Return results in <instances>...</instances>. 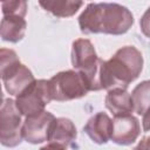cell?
<instances>
[{
    "instance_id": "obj_15",
    "label": "cell",
    "mask_w": 150,
    "mask_h": 150,
    "mask_svg": "<svg viewBox=\"0 0 150 150\" xmlns=\"http://www.w3.org/2000/svg\"><path fill=\"white\" fill-rule=\"evenodd\" d=\"M131 98L134 103V110L138 115H143L150 107V80L138 83L131 93Z\"/></svg>"
},
{
    "instance_id": "obj_3",
    "label": "cell",
    "mask_w": 150,
    "mask_h": 150,
    "mask_svg": "<svg viewBox=\"0 0 150 150\" xmlns=\"http://www.w3.org/2000/svg\"><path fill=\"white\" fill-rule=\"evenodd\" d=\"M103 60L96 54L95 47L88 39H76L71 45V64L77 70L89 91L102 90L101 86V71Z\"/></svg>"
},
{
    "instance_id": "obj_14",
    "label": "cell",
    "mask_w": 150,
    "mask_h": 150,
    "mask_svg": "<svg viewBox=\"0 0 150 150\" xmlns=\"http://www.w3.org/2000/svg\"><path fill=\"white\" fill-rule=\"evenodd\" d=\"M39 5L47 12L52 13L57 18H69L73 16L82 6V1H39Z\"/></svg>"
},
{
    "instance_id": "obj_11",
    "label": "cell",
    "mask_w": 150,
    "mask_h": 150,
    "mask_svg": "<svg viewBox=\"0 0 150 150\" xmlns=\"http://www.w3.org/2000/svg\"><path fill=\"white\" fill-rule=\"evenodd\" d=\"M76 136L77 132L73 121L66 117H57L50 127L48 141L49 143H56L67 148L76 139Z\"/></svg>"
},
{
    "instance_id": "obj_9",
    "label": "cell",
    "mask_w": 150,
    "mask_h": 150,
    "mask_svg": "<svg viewBox=\"0 0 150 150\" xmlns=\"http://www.w3.org/2000/svg\"><path fill=\"white\" fill-rule=\"evenodd\" d=\"M0 75L6 91L12 96L20 95L35 81L30 69L22 63H18L12 68L1 71Z\"/></svg>"
},
{
    "instance_id": "obj_5",
    "label": "cell",
    "mask_w": 150,
    "mask_h": 150,
    "mask_svg": "<svg viewBox=\"0 0 150 150\" xmlns=\"http://www.w3.org/2000/svg\"><path fill=\"white\" fill-rule=\"evenodd\" d=\"M21 117L15 100L5 98L0 109V142L2 145L14 148L22 142L23 122Z\"/></svg>"
},
{
    "instance_id": "obj_17",
    "label": "cell",
    "mask_w": 150,
    "mask_h": 150,
    "mask_svg": "<svg viewBox=\"0 0 150 150\" xmlns=\"http://www.w3.org/2000/svg\"><path fill=\"white\" fill-rule=\"evenodd\" d=\"M139 27H141V32L143 33V35L150 39V7L142 15L141 21H139Z\"/></svg>"
},
{
    "instance_id": "obj_20",
    "label": "cell",
    "mask_w": 150,
    "mask_h": 150,
    "mask_svg": "<svg viewBox=\"0 0 150 150\" xmlns=\"http://www.w3.org/2000/svg\"><path fill=\"white\" fill-rule=\"evenodd\" d=\"M40 150H67V149H66V146H62L56 143H48L45 146H42Z\"/></svg>"
},
{
    "instance_id": "obj_7",
    "label": "cell",
    "mask_w": 150,
    "mask_h": 150,
    "mask_svg": "<svg viewBox=\"0 0 150 150\" xmlns=\"http://www.w3.org/2000/svg\"><path fill=\"white\" fill-rule=\"evenodd\" d=\"M55 118L56 117L47 110L25 117L22 124L23 139L30 144H40L48 141L49 130Z\"/></svg>"
},
{
    "instance_id": "obj_19",
    "label": "cell",
    "mask_w": 150,
    "mask_h": 150,
    "mask_svg": "<svg viewBox=\"0 0 150 150\" xmlns=\"http://www.w3.org/2000/svg\"><path fill=\"white\" fill-rule=\"evenodd\" d=\"M134 150H150V136L143 137Z\"/></svg>"
},
{
    "instance_id": "obj_12",
    "label": "cell",
    "mask_w": 150,
    "mask_h": 150,
    "mask_svg": "<svg viewBox=\"0 0 150 150\" xmlns=\"http://www.w3.org/2000/svg\"><path fill=\"white\" fill-rule=\"evenodd\" d=\"M104 103H105V108L110 112H112L114 116L132 114V111H135L131 94H129L127 89L109 90L105 96Z\"/></svg>"
},
{
    "instance_id": "obj_8",
    "label": "cell",
    "mask_w": 150,
    "mask_h": 150,
    "mask_svg": "<svg viewBox=\"0 0 150 150\" xmlns=\"http://www.w3.org/2000/svg\"><path fill=\"white\" fill-rule=\"evenodd\" d=\"M139 121L132 114L114 116L111 141L118 145H130L139 136Z\"/></svg>"
},
{
    "instance_id": "obj_1",
    "label": "cell",
    "mask_w": 150,
    "mask_h": 150,
    "mask_svg": "<svg viewBox=\"0 0 150 150\" xmlns=\"http://www.w3.org/2000/svg\"><path fill=\"white\" fill-rule=\"evenodd\" d=\"M132 23V13L116 2H90L79 16L80 30L83 34L122 35Z\"/></svg>"
},
{
    "instance_id": "obj_10",
    "label": "cell",
    "mask_w": 150,
    "mask_h": 150,
    "mask_svg": "<svg viewBox=\"0 0 150 150\" xmlns=\"http://www.w3.org/2000/svg\"><path fill=\"white\" fill-rule=\"evenodd\" d=\"M83 131L94 143L105 144L111 138L112 120L108 116V114L100 111L88 120L83 127Z\"/></svg>"
},
{
    "instance_id": "obj_18",
    "label": "cell",
    "mask_w": 150,
    "mask_h": 150,
    "mask_svg": "<svg viewBox=\"0 0 150 150\" xmlns=\"http://www.w3.org/2000/svg\"><path fill=\"white\" fill-rule=\"evenodd\" d=\"M142 128L143 131H150V107L142 115Z\"/></svg>"
},
{
    "instance_id": "obj_16",
    "label": "cell",
    "mask_w": 150,
    "mask_h": 150,
    "mask_svg": "<svg viewBox=\"0 0 150 150\" xmlns=\"http://www.w3.org/2000/svg\"><path fill=\"white\" fill-rule=\"evenodd\" d=\"M1 7L4 15H19L25 18L27 13V2L22 0L4 1L1 4Z\"/></svg>"
},
{
    "instance_id": "obj_6",
    "label": "cell",
    "mask_w": 150,
    "mask_h": 150,
    "mask_svg": "<svg viewBox=\"0 0 150 150\" xmlns=\"http://www.w3.org/2000/svg\"><path fill=\"white\" fill-rule=\"evenodd\" d=\"M52 101L49 81L35 80L25 91L15 98V104L22 116H32L45 110V107Z\"/></svg>"
},
{
    "instance_id": "obj_4",
    "label": "cell",
    "mask_w": 150,
    "mask_h": 150,
    "mask_svg": "<svg viewBox=\"0 0 150 150\" xmlns=\"http://www.w3.org/2000/svg\"><path fill=\"white\" fill-rule=\"evenodd\" d=\"M49 81L52 100L66 102L86 96L89 91L82 75L77 70H64L55 74Z\"/></svg>"
},
{
    "instance_id": "obj_13",
    "label": "cell",
    "mask_w": 150,
    "mask_h": 150,
    "mask_svg": "<svg viewBox=\"0 0 150 150\" xmlns=\"http://www.w3.org/2000/svg\"><path fill=\"white\" fill-rule=\"evenodd\" d=\"M26 29L27 22L25 18L19 15H4L0 25V35L4 41L16 43L23 39Z\"/></svg>"
},
{
    "instance_id": "obj_2",
    "label": "cell",
    "mask_w": 150,
    "mask_h": 150,
    "mask_svg": "<svg viewBox=\"0 0 150 150\" xmlns=\"http://www.w3.org/2000/svg\"><path fill=\"white\" fill-rule=\"evenodd\" d=\"M143 69L142 53L134 46H124L103 62L101 71L102 89H127Z\"/></svg>"
}]
</instances>
